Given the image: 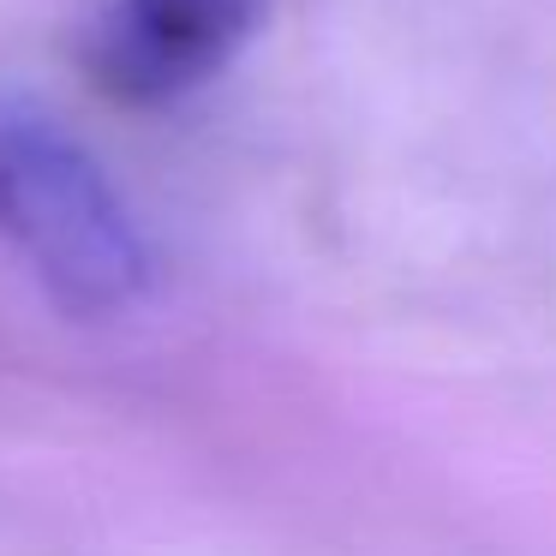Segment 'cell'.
Listing matches in <instances>:
<instances>
[{"label": "cell", "mask_w": 556, "mask_h": 556, "mask_svg": "<svg viewBox=\"0 0 556 556\" xmlns=\"http://www.w3.org/2000/svg\"><path fill=\"white\" fill-rule=\"evenodd\" d=\"M0 245L78 324H109L156 288V252L109 168L30 109H0Z\"/></svg>", "instance_id": "6da1fadb"}, {"label": "cell", "mask_w": 556, "mask_h": 556, "mask_svg": "<svg viewBox=\"0 0 556 556\" xmlns=\"http://www.w3.org/2000/svg\"><path fill=\"white\" fill-rule=\"evenodd\" d=\"M269 0H109L97 78L121 102H174L222 73Z\"/></svg>", "instance_id": "7a4b0ae2"}]
</instances>
